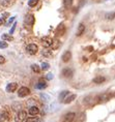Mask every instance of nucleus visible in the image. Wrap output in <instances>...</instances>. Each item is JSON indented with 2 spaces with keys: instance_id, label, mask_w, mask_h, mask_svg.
<instances>
[{
  "instance_id": "7c9ffc66",
  "label": "nucleus",
  "mask_w": 115,
  "mask_h": 122,
  "mask_svg": "<svg viewBox=\"0 0 115 122\" xmlns=\"http://www.w3.org/2000/svg\"><path fill=\"white\" fill-rule=\"evenodd\" d=\"M14 20H15V18H14V17H13V18H11V20H9V21H8V22H7V25H11V22H13V21H14Z\"/></svg>"
},
{
  "instance_id": "f3484780",
  "label": "nucleus",
  "mask_w": 115,
  "mask_h": 122,
  "mask_svg": "<svg viewBox=\"0 0 115 122\" xmlns=\"http://www.w3.org/2000/svg\"><path fill=\"white\" fill-rule=\"evenodd\" d=\"M69 94V92L68 91V90H64V91H62L60 94H59V99L60 100H62V101H63V99L65 98L66 96H68V95Z\"/></svg>"
},
{
  "instance_id": "f03ea898",
  "label": "nucleus",
  "mask_w": 115,
  "mask_h": 122,
  "mask_svg": "<svg viewBox=\"0 0 115 122\" xmlns=\"http://www.w3.org/2000/svg\"><path fill=\"white\" fill-rule=\"evenodd\" d=\"M26 51H27V53H28V54H30V55H34V54H36V53H37V51H38V47H37L35 44H30V45H28V46H27V48H26Z\"/></svg>"
},
{
  "instance_id": "1a4fd4ad",
  "label": "nucleus",
  "mask_w": 115,
  "mask_h": 122,
  "mask_svg": "<svg viewBox=\"0 0 115 122\" xmlns=\"http://www.w3.org/2000/svg\"><path fill=\"white\" fill-rule=\"evenodd\" d=\"M25 23L27 24V25H31V26H32L33 24H34V17H33V15H28V16H26V18H25Z\"/></svg>"
},
{
  "instance_id": "dca6fc26",
  "label": "nucleus",
  "mask_w": 115,
  "mask_h": 122,
  "mask_svg": "<svg viewBox=\"0 0 115 122\" xmlns=\"http://www.w3.org/2000/svg\"><path fill=\"white\" fill-rule=\"evenodd\" d=\"M2 40H4V42H11V40H14V37L11 36V34H2Z\"/></svg>"
},
{
  "instance_id": "a211bd4d",
  "label": "nucleus",
  "mask_w": 115,
  "mask_h": 122,
  "mask_svg": "<svg viewBox=\"0 0 115 122\" xmlns=\"http://www.w3.org/2000/svg\"><path fill=\"white\" fill-rule=\"evenodd\" d=\"M31 69H32L34 73H38L40 71V67L37 65V64H32V65H31Z\"/></svg>"
},
{
  "instance_id": "2eb2a0df",
  "label": "nucleus",
  "mask_w": 115,
  "mask_h": 122,
  "mask_svg": "<svg viewBox=\"0 0 115 122\" xmlns=\"http://www.w3.org/2000/svg\"><path fill=\"white\" fill-rule=\"evenodd\" d=\"M105 81H106V79L104 77H97V78L93 79V83H95V84H102Z\"/></svg>"
},
{
  "instance_id": "b1692460",
  "label": "nucleus",
  "mask_w": 115,
  "mask_h": 122,
  "mask_svg": "<svg viewBox=\"0 0 115 122\" xmlns=\"http://www.w3.org/2000/svg\"><path fill=\"white\" fill-rule=\"evenodd\" d=\"M7 48V42H4V40H1L0 42V49H6Z\"/></svg>"
},
{
  "instance_id": "393cba45",
  "label": "nucleus",
  "mask_w": 115,
  "mask_h": 122,
  "mask_svg": "<svg viewBox=\"0 0 115 122\" xmlns=\"http://www.w3.org/2000/svg\"><path fill=\"white\" fill-rule=\"evenodd\" d=\"M106 18L108 20H113L115 18V13H111V14H107L106 15Z\"/></svg>"
},
{
  "instance_id": "cd10ccee",
  "label": "nucleus",
  "mask_w": 115,
  "mask_h": 122,
  "mask_svg": "<svg viewBox=\"0 0 115 122\" xmlns=\"http://www.w3.org/2000/svg\"><path fill=\"white\" fill-rule=\"evenodd\" d=\"M4 62H5V58L2 55H0V64H3Z\"/></svg>"
},
{
  "instance_id": "7ed1b4c3",
  "label": "nucleus",
  "mask_w": 115,
  "mask_h": 122,
  "mask_svg": "<svg viewBox=\"0 0 115 122\" xmlns=\"http://www.w3.org/2000/svg\"><path fill=\"white\" fill-rule=\"evenodd\" d=\"M53 44V39L49 36H44L42 38V45L45 48H50Z\"/></svg>"
},
{
  "instance_id": "9b49d317",
  "label": "nucleus",
  "mask_w": 115,
  "mask_h": 122,
  "mask_svg": "<svg viewBox=\"0 0 115 122\" xmlns=\"http://www.w3.org/2000/svg\"><path fill=\"white\" fill-rule=\"evenodd\" d=\"M85 31V25H83V24H80V25L78 26V29H77V36H81V35L84 33Z\"/></svg>"
},
{
  "instance_id": "c756f323",
  "label": "nucleus",
  "mask_w": 115,
  "mask_h": 122,
  "mask_svg": "<svg viewBox=\"0 0 115 122\" xmlns=\"http://www.w3.org/2000/svg\"><path fill=\"white\" fill-rule=\"evenodd\" d=\"M46 79L47 80H52V79H53V75H52V73H48L46 76Z\"/></svg>"
},
{
  "instance_id": "6e6552de",
  "label": "nucleus",
  "mask_w": 115,
  "mask_h": 122,
  "mask_svg": "<svg viewBox=\"0 0 115 122\" xmlns=\"http://www.w3.org/2000/svg\"><path fill=\"white\" fill-rule=\"evenodd\" d=\"M55 32H56L57 35H62L65 32V26H64L63 24H60V25L56 28V31H55Z\"/></svg>"
},
{
  "instance_id": "a878e982",
  "label": "nucleus",
  "mask_w": 115,
  "mask_h": 122,
  "mask_svg": "<svg viewBox=\"0 0 115 122\" xmlns=\"http://www.w3.org/2000/svg\"><path fill=\"white\" fill-rule=\"evenodd\" d=\"M43 55H44V56L49 57V56H51V53H50L49 51H47V50H45V51H43Z\"/></svg>"
},
{
  "instance_id": "bb28decb",
  "label": "nucleus",
  "mask_w": 115,
  "mask_h": 122,
  "mask_svg": "<svg viewBox=\"0 0 115 122\" xmlns=\"http://www.w3.org/2000/svg\"><path fill=\"white\" fill-rule=\"evenodd\" d=\"M5 24V18H0V26H2V25H4Z\"/></svg>"
},
{
  "instance_id": "2f4dec72",
  "label": "nucleus",
  "mask_w": 115,
  "mask_h": 122,
  "mask_svg": "<svg viewBox=\"0 0 115 122\" xmlns=\"http://www.w3.org/2000/svg\"><path fill=\"white\" fill-rule=\"evenodd\" d=\"M87 51H89V52L93 51V48H92V47H88V48H87Z\"/></svg>"
},
{
  "instance_id": "4be33fe9",
  "label": "nucleus",
  "mask_w": 115,
  "mask_h": 122,
  "mask_svg": "<svg viewBox=\"0 0 115 122\" xmlns=\"http://www.w3.org/2000/svg\"><path fill=\"white\" fill-rule=\"evenodd\" d=\"M40 98H42L43 101H48L50 99V96L48 94H45V93H42L40 94Z\"/></svg>"
},
{
  "instance_id": "6ab92c4d",
  "label": "nucleus",
  "mask_w": 115,
  "mask_h": 122,
  "mask_svg": "<svg viewBox=\"0 0 115 122\" xmlns=\"http://www.w3.org/2000/svg\"><path fill=\"white\" fill-rule=\"evenodd\" d=\"M37 3H38V0H29V1H28V5H29L30 7H34Z\"/></svg>"
},
{
  "instance_id": "4468645a",
  "label": "nucleus",
  "mask_w": 115,
  "mask_h": 122,
  "mask_svg": "<svg viewBox=\"0 0 115 122\" xmlns=\"http://www.w3.org/2000/svg\"><path fill=\"white\" fill-rule=\"evenodd\" d=\"M47 87V84H46V81L44 80V79H40V82H38V84L36 85V88L37 89H44V88Z\"/></svg>"
},
{
  "instance_id": "ddd939ff",
  "label": "nucleus",
  "mask_w": 115,
  "mask_h": 122,
  "mask_svg": "<svg viewBox=\"0 0 115 122\" xmlns=\"http://www.w3.org/2000/svg\"><path fill=\"white\" fill-rule=\"evenodd\" d=\"M77 97L76 94H71V95H68V96L65 97V98L63 99V102L64 104H69V102H72L74 99H75Z\"/></svg>"
},
{
  "instance_id": "423d86ee",
  "label": "nucleus",
  "mask_w": 115,
  "mask_h": 122,
  "mask_svg": "<svg viewBox=\"0 0 115 122\" xmlns=\"http://www.w3.org/2000/svg\"><path fill=\"white\" fill-rule=\"evenodd\" d=\"M28 113H29L31 116H36V115L40 113V109L36 107V106H32L29 108V110H28Z\"/></svg>"
},
{
  "instance_id": "412c9836",
  "label": "nucleus",
  "mask_w": 115,
  "mask_h": 122,
  "mask_svg": "<svg viewBox=\"0 0 115 122\" xmlns=\"http://www.w3.org/2000/svg\"><path fill=\"white\" fill-rule=\"evenodd\" d=\"M25 120H26V122H36L38 119H37V117H35V116H30L29 118H26Z\"/></svg>"
},
{
  "instance_id": "aec40b11",
  "label": "nucleus",
  "mask_w": 115,
  "mask_h": 122,
  "mask_svg": "<svg viewBox=\"0 0 115 122\" xmlns=\"http://www.w3.org/2000/svg\"><path fill=\"white\" fill-rule=\"evenodd\" d=\"M63 4L65 7H71L72 4H73V0H63Z\"/></svg>"
},
{
  "instance_id": "f257e3e1",
  "label": "nucleus",
  "mask_w": 115,
  "mask_h": 122,
  "mask_svg": "<svg viewBox=\"0 0 115 122\" xmlns=\"http://www.w3.org/2000/svg\"><path fill=\"white\" fill-rule=\"evenodd\" d=\"M26 116H27V113H26V111H24V110H21V111L19 112L18 114H17V116L15 117V121H16V122H23V121L26 119Z\"/></svg>"
},
{
  "instance_id": "5701e85b",
  "label": "nucleus",
  "mask_w": 115,
  "mask_h": 122,
  "mask_svg": "<svg viewBox=\"0 0 115 122\" xmlns=\"http://www.w3.org/2000/svg\"><path fill=\"white\" fill-rule=\"evenodd\" d=\"M49 67H50L49 63H47V62H43L42 63V69L43 70H47V69H49Z\"/></svg>"
},
{
  "instance_id": "c85d7f7f",
  "label": "nucleus",
  "mask_w": 115,
  "mask_h": 122,
  "mask_svg": "<svg viewBox=\"0 0 115 122\" xmlns=\"http://www.w3.org/2000/svg\"><path fill=\"white\" fill-rule=\"evenodd\" d=\"M16 25H17L16 23H15V24H14V25H13V27H11V31H9V34H11V33H14V31H15V29H16Z\"/></svg>"
},
{
  "instance_id": "39448f33",
  "label": "nucleus",
  "mask_w": 115,
  "mask_h": 122,
  "mask_svg": "<svg viewBox=\"0 0 115 122\" xmlns=\"http://www.w3.org/2000/svg\"><path fill=\"white\" fill-rule=\"evenodd\" d=\"M17 88H18V84H17V83H9V84L6 86V91L9 93H13L17 90Z\"/></svg>"
},
{
  "instance_id": "20e7f679",
  "label": "nucleus",
  "mask_w": 115,
  "mask_h": 122,
  "mask_svg": "<svg viewBox=\"0 0 115 122\" xmlns=\"http://www.w3.org/2000/svg\"><path fill=\"white\" fill-rule=\"evenodd\" d=\"M30 93V89L28 87H21L18 91V96L19 97H25Z\"/></svg>"
},
{
  "instance_id": "0eeeda50",
  "label": "nucleus",
  "mask_w": 115,
  "mask_h": 122,
  "mask_svg": "<svg viewBox=\"0 0 115 122\" xmlns=\"http://www.w3.org/2000/svg\"><path fill=\"white\" fill-rule=\"evenodd\" d=\"M62 75H63L64 78H72L73 77V70L71 68H64L62 70Z\"/></svg>"
},
{
  "instance_id": "f8f14e48",
  "label": "nucleus",
  "mask_w": 115,
  "mask_h": 122,
  "mask_svg": "<svg viewBox=\"0 0 115 122\" xmlns=\"http://www.w3.org/2000/svg\"><path fill=\"white\" fill-rule=\"evenodd\" d=\"M75 118H76V114L73 113V112H71V113H68V114L65 115V120L68 121V122L74 121V120H75Z\"/></svg>"
},
{
  "instance_id": "9d476101",
  "label": "nucleus",
  "mask_w": 115,
  "mask_h": 122,
  "mask_svg": "<svg viewBox=\"0 0 115 122\" xmlns=\"http://www.w3.org/2000/svg\"><path fill=\"white\" fill-rule=\"evenodd\" d=\"M71 58H72V53L69 51L64 52L63 55H62V61L63 62H68L71 60Z\"/></svg>"
}]
</instances>
